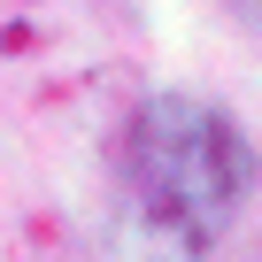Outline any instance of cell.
<instances>
[{
	"label": "cell",
	"instance_id": "3957f363",
	"mask_svg": "<svg viewBox=\"0 0 262 262\" xmlns=\"http://www.w3.org/2000/svg\"><path fill=\"white\" fill-rule=\"evenodd\" d=\"M224 16H231V24H239V31L262 47V0H224Z\"/></svg>",
	"mask_w": 262,
	"mask_h": 262
},
{
	"label": "cell",
	"instance_id": "277c9868",
	"mask_svg": "<svg viewBox=\"0 0 262 262\" xmlns=\"http://www.w3.org/2000/svg\"><path fill=\"white\" fill-rule=\"evenodd\" d=\"M100 8H108V16H131V24H139V16H147V0H100Z\"/></svg>",
	"mask_w": 262,
	"mask_h": 262
},
{
	"label": "cell",
	"instance_id": "6da1fadb",
	"mask_svg": "<svg viewBox=\"0 0 262 262\" xmlns=\"http://www.w3.org/2000/svg\"><path fill=\"white\" fill-rule=\"evenodd\" d=\"M116 178L139 208L178 224L193 247H216L247 216V201L262 185V162H254L247 131L224 108H208L193 93H155V100H139L123 116Z\"/></svg>",
	"mask_w": 262,
	"mask_h": 262
},
{
	"label": "cell",
	"instance_id": "7a4b0ae2",
	"mask_svg": "<svg viewBox=\"0 0 262 262\" xmlns=\"http://www.w3.org/2000/svg\"><path fill=\"white\" fill-rule=\"evenodd\" d=\"M201 247L178 231V224H162L155 208H139L123 193V208L108 216V231L93 239V262H193Z\"/></svg>",
	"mask_w": 262,
	"mask_h": 262
}]
</instances>
